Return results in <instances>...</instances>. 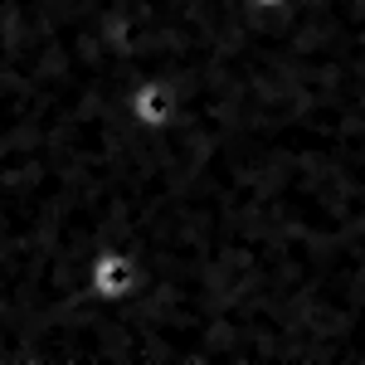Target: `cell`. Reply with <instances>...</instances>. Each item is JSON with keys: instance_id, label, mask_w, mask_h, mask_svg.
Here are the masks:
<instances>
[{"instance_id": "obj_1", "label": "cell", "mask_w": 365, "mask_h": 365, "mask_svg": "<svg viewBox=\"0 0 365 365\" xmlns=\"http://www.w3.org/2000/svg\"><path fill=\"white\" fill-rule=\"evenodd\" d=\"M88 292H93V302L98 307H122V302H132L141 287V263L132 249H122V244H108V249H98L93 258H88Z\"/></svg>"}, {"instance_id": "obj_3", "label": "cell", "mask_w": 365, "mask_h": 365, "mask_svg": "<svg viewBox=\"0 0 365 365\" xmlns=\"http://www.w3.org/2000/svg\"><path fill=\"white\" fill-rule=\"evenodd\" d=\"M249 10H258V15H278V10H287L292 0H244Z\"/></svg>"}, {"instance_id": "obj_2", "label": "cell", "mask_w": 365, "mask_h": 365, "mask_svg": "<svg viewBox=\"0 0 365 365\" xmlns=\"http://www.w3.org/2000/svg\"><path fill=\"white\" fill-rule=\"evenodd\" d=\"M180 108H185L180 83L166 78V73H146L127 88V122L141 127V132H170L180 122Z\"/></svg>"}]
</instances>
